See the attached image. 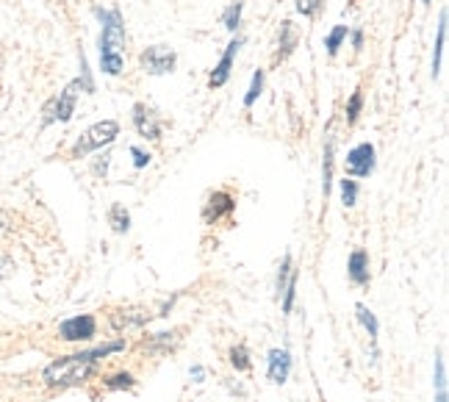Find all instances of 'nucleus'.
I'll list each match as a JSON object with an SVG mask.
<instances>
[{
  "instance_id": "nucleus-1",
  "label": "nucleus",
  "mask_w": 449,
  "mask_h": 402,
  "mask_svg": "<svg viewBox=\"0 0 449 402\" xmlns=\"http://www.w3.org/2000/svg\"><path fill=\"white\" fill-rule=\"evenodd\" d=\"M125 350V341H111V344H103L97 350H89V353H78V356H67L53 360L45 369V383L47 386H72V383H81L87 380L97 360L106 358L108 353H120Z\"/></svg>"
},
{
  "instance_id": "nucleus-2",
  "label": "nucleus",
  "mask_w": 449,
  "mask_h": 402,
  "mask_svg": "<svg viewBox=\"0 0 449 402\" xmlns=\"http://www.w3.org/2000/svg\"><path fill=\"white\" fill-rule=\"evenodd\" d=\"M97 17L103 23V34H100V67L108 75H120L122 73V47H125L122 17H120V11H97Z\"/></svg>"
},
{
  "instance_id": "nucleus-3",
  "label": "nucleus",
  "mask_w": 449,
  "mask_h": 402,
  "mask_svg": "<svg viewBox=\"0 0 449 402\" xmlns=\"http://www.w3.org/2000/svg\"><path fill=\"white\" fill-rule=\"evenodd\" d=\"M117 136H120V125H117L114 120H103V123L91 125L89 131H84V134H81V139H78V142H75V147H72V156H75V158H81V156H87V153L97 150V147H103V144H111Z\"/></svg>"
},
{
  "instance_id": "nucleus-4",
  "label": "nucleus",
  "mask_w": 449,
  "mask_h": 402,
  "mask_svg": "<svg viewBox=\"0 0 449 402\" xmlns=\"http://www.w3.org/2000/svg\"><path fill=\"white\" fill-rule=\"evenodd\" d=\"M141 70L144 73H150V75H164V73H172V67H175V53L170 50V47H147L144 53H141Z\"/></svg>"
},
{
  "instance_id": "nucleus-5",
  "label": "nucleus",
  "mask_w": 449,
  "mask_h": 402,
  "mask_svg": "<svg viewBox=\"0 0 449 402\" xmlns=\"http://www.w3.org/2000/svg\"><path fill=\"white\" fill-rule=\"evenodd\" d=\"M78 89H81V81H75V84H70L67 89L61 92L50 106L45 108V123H53V120H61V123H67L70 117H72V111H75V97H78Z\"/></svg>"
},
{
  "instance_id": "nucleus-6",
  "label": "nucleus",
  "mask_w": 449,
  "mask_h": 402,
  "mask_svg": "<svg viewBox=\"0 0 449 402\" xmlns=\"http://www.w3.org/2000/svg\"><path fill=\"white\" fill-rule=\"evenodd\" d=\"M94 330H97V322H94V316H89V313L72 316V319L61 322V327H58V333H61L64 341H87V339L94 336Z\"/></svg>"
},
{
  "instance_id": "nucleus-7",
  "label": "nucleus",
  "mask_w": 449,
  "mask_h": 402,
  "mask_svg": "<svg viewBox=\"0 0 449 402\" xmlns=\"http://www.w3.org/2000/svg\"><path fill=\"white\" fill-rule=\"evenodd\" d=\"M347 170H350V175H355V178L372 175V170H374V147H372L369 142H363V144L350 150V156H347Z\"/></svg>"
},
{
  "instance_id": "nucleus-8",
  "label": "nucleus",
  "mask_w": 449,
  "mask_h": 402,
  "mask_svg": "<svg viewBox=\"0 0 449 402\" xmlns=\"http://www.w3.org/2000/svg\"><path fill=\"white\" fill-rule=\"evenodd\" d=\"M239 47H241V39H233V42L227 45L222 61L217 64V70H214V73H211V78H208V87H211V89H220V87L227 84V78H230V67H233V58H236V50H239Z\"/></svg>"
},
{
  "instance_id": "nucleus-9",
  "label": "nucleus",
  "mask_w": 449,
  "mask_h": 402,
  "mask_svg": "<svg viewBox=\"0 0 449 402\" xmlns=\"http://www.w3.org/2000/svg\"><path fill=\"white\" fill-rule=\"evenodd\" d=\"M134 123H136V131L141 136H147V139H158V136H161V128H158L156 114H153L147 106H141V103L134 108Z\"/></svg>"
},
{
  "instance_id": "nucleus-10",
  "label": "nucleus",
  "mask_w": 449,
  "mask_h": 402,
  "mask_svg": "<svg viewBox=\"0 0 449 402\" xmlns=\"http://www.w3.org/2000/svg\"><path fill=\"white\" fill-rule=\"evenodd\" d=\"M291 369V358L286 350H272L270 353V380L272 383H286Z\"/></svg>"
},
{
  "instance_id": "nucleus-11",
  "label": "nucleus",
  "mask_w": 449,
  "mask_h": 402,
  "mask_svg": "<svg viewBox=\"0 0 449 402\" xmlns=\"http://www.w3.org/2000/svg\"><path fill=\"white\" fill-rule=\"evenodd\" d=\"M236 208V203H233V197L227 194V191H217L211 200H208V208H205V220L211 222V220H220L222 214H230Z\"/></svg>"
},
{
  "instance_id": "nucleus-12",
  "label": "nucleus",
  "mask_w": 449,
  "mask_h": 402,
  "mask_svg": "<svg viewBox=\"0 0 449 402\" xmlns=\"http://www.w3.org/2000/svg\"><path fill=\"white\" fill-rule=\"evenodd\" d=\"M350 277L363 286L366 280H369V258H366V253L363 250H355L353 256H350Z\"/></svg>"
},
{
  "instance_id": "nucleus-13",
  "label": "nucleus",
  "mask_w": 449,
  "mask_h": 402,
  "mask_svg": "<svg viewBox=\"0 0 449 402\" xmlns=\"http://www.w3.org/2000/svg\"><path fill=\"white\" fill-rule=\"evenodd\" d=\"M444 42H447V11H441V23H438V39H436V53H433V75H438Z\"/></svg>"
},
{
  "instance_id": "nucleus-14",
  "label": "nucleus",
  "mask_w": 449,
  "mask_h": 402,
  "mask_svg": "<svg viewBox=\"0 0 449 402\" xmlns=\"http://www.w3.org/2000/svg\"><path fill=\"white\" fill-rule=\"evenodd\" d=\"M280 34H283V39H280V47H283V50H277L274 61L286 58V56L291 53V47H294V42H297V39H294V28H291V23H289V20H286V23L280 25Z\"/></svg>"
},
{
  "instance_id": "nucleus-15",
  "label": "nucleus",
  "mask_w": 449,
  "mask_h": 402,
  "mask_svg": "<svg viewBox=\"0 0 449 402\" xmlns=\"http://www.w3.org/2000/svg\"><path fill=\"white\" fill-rule=\"evenodd\" d=\"M436 386H438V397L436 402H447V369H444V358H436Z\"/></svg>"
},
{
  "instance_id": "nucleus-16",
  "label": "nucleus",
  "mask_w": 449,
  "mask_h": 402,
  "mask_svg": "<svg viewBox=\"0 0 449 402\" xmlns=\"http://www.w3.org/2000/svg\"><path fill=\"white\" fill-rule=\"evenodd\" d=\"M111 225H114L117 233H125L131 227V217H128V211L122 206H111Z\"/></svg>"
},
{
  "instance_id": "nucleus-17",
  "label": "nucleus",
  "mask_w": 449,
  "mask_h": 402,
  "mask_svg": "<svg viewBox=\"0 0 449 402\" xmlns=\"http://www.w3.org/2000/svg\"><path fill=\"white\" fill-rule=\"evenodd\" d=\"M330 178H333V139H327L324 144V197L330 191Z\"/></svg>"
},
{
  "instance_id": "nucleus-18",
  "label": "nucleus",
  "mask_w": 449,
  "mask_h": 402,
  "mask_svg": "<svg viewBox=\"0 0 449 402\" xmlns=\"http://www.w3.org/2000/svg\"><path fill=\"white\" fill-rule=\"evenodd\" d=\"M344 37H347V28H344V25H336V28L330 31V37H327V42H324V45H327V53H330V56H336V50L341 47V42H344Z\"/></svg>"
},
{
  "instance_id": "nucleus-19",
  "label": "nucleus",
  "mask_w": 449,
  "mask_h": 402,
  "mask_svg": "<svg viewBox=\"0 0 449 402\" xmlns=\"http://www.w3.org/2000/svg\"><path fill=\"white\" fill-rule=\"evenodd\" d=\"M355 311H358V319L363 322V327L369 330V336H372V339H377V319L372 316V311H369L366 306H358Z\"/></svg>"
},
{
  "instance_id": "nucleus-20",
  "label": "nucleus",
  "mask_w": 449,
  "mask_h": 402,
  "mask_svg": "<svg viewBox=\"0 0 449 402\" xmlns=\"http://www.w3.org/2000/svg\"><path fill=\"white\" fill-rule=\"evenodd\" d=\"M261 87H264V73L258 70V73L253 75V87H250L247 97H244V106H253V103H255V97L261 94Z\"/></svg>"
},
{
  "instance_id": "nucleus-21",
  "label": "nucleus",
  "mask_w": 449,
  "mask_h": 402,
  "mask_svg": "<svg viewBox=\"0 0 449 402\" xmlns=\"http://www.w3.org/2000/svg\"><path fill=\"white\" fill-rule=\"evenodd\" d=\"M230 360H233V366H236L239 372H247V369H250V358H247V350H244V347H233Z\"/></svg>"
},
{
  "instance_id": "nucleus-22",
  "label": "nucleus",
  "mask_w": 449,
  "mask_h": 402,
  "mask_svg": "<svg viewBox=\"0 0 449 402\" xmlns=\"http://www.w3.org/2000/svg\"><path fill=\"white\" fill-rule=\"evenodd\" d=\"M341 197H344V206H355V197H358L355 180H341Z\"/></svg>"
},
{
  "instance_id": "nucleus-23",
  "label": "nucleus",
  "mask_w": 449,
  "mask_h": 402,
  "mask_svg": "<svg viewBox=\"0 0 449 402\" xmlns=\"http://www.w3.org/2000/svg\"><path fill=\"white\" fill-rule=\"evenodd\" d=\"M360 106H363V94L355 92V94L350 97V103H347V120H350V123H355V120H358Z\"/></svg>"
},
{
  "instance_id": "nucleus-24",
  "label": "nucleus",
  "mask_w": 449,
  "mask_h": 402,
  "mask_svg": "<svg viewBox=\"0 0 449 402\" xmlns=\"http://www.w3.org/2000/svg\"><path fill=\"white\" fill-rule=\"evenodd\" d=\"M239 17H241V3H233L227 11H224V28H236L239 25Z\"/></svg>"
},
{
  "instance_id": "nucleus-25",
  "label": "nucleus",
  "mask_w": 449,
  "mask_h": 402,
  "mask_svg": "<svg viewBox=\"0 0 449 402\" xmlns=\"http://www.w3.org/2000/svg\"><path fill=\"white\" fill-rule=\"evenodd\" d=\"M108 389H134V377L131 375H114L106 380Z\"/></svg>"
},
{
  "instance_id": "nucleus-26",
  "label": "nucleus",
  "mask_w": 449,
  "mask_h": 402,
  "mask_svg": "<svg viewBox=\"0 0 449 402\" xmlns=\"http://www.w3.org/2000/svg\"><path fill=\"white\" fill-rule=\"evenodd\" d=\"M319 6H322V0H297V11L305 14V17H314Z\"/></svg>"
},
{
  "instance_id": "nucleus-27",
  "label": "nucleus",
  "mask_w": 449,
  "mask_h": 402,
  "mask_svg": "<svg viewBox=\"0 0 449 402\" xmlns=\"http://www.w3.org/2000/svg\"><path fill=\"white\" fill-rule=\"evenodd\" d=\"M131 153H134V158H136V167H147V164H150V153H144V150H139V147H134Z\"/></svg>"
},
{
  "instance_id": "nucleus-28",
  "label": "nucleus",
  "mask_w": 449,
  "mask_h": 402,
  "mask_svg": "<svg viewBox=\"0 0 449 402\" xmlns=\"http://www.w3.org/2000/svg\"><path fill=\"white\" fill-rule=\"evenodd\" d=\"M353 45H355V47L363 45V34H360V31H355V37H353Z\"/></svg>"
},
{
  "instance_id": "nucleus-29",
  "label": "nucleus",
  "mask_w": 449,
  "mask_h": 402,
  "mask_svg": "<svg viewBox=\"0 0 449 402\" xmlns=\"http://www.w3.org/2000/svg\"><path fill=\"white\" fill-rule=\"evenodd\" d=\"M424 3H430V0H424Z\"/></svg>"
}]
</instances>
